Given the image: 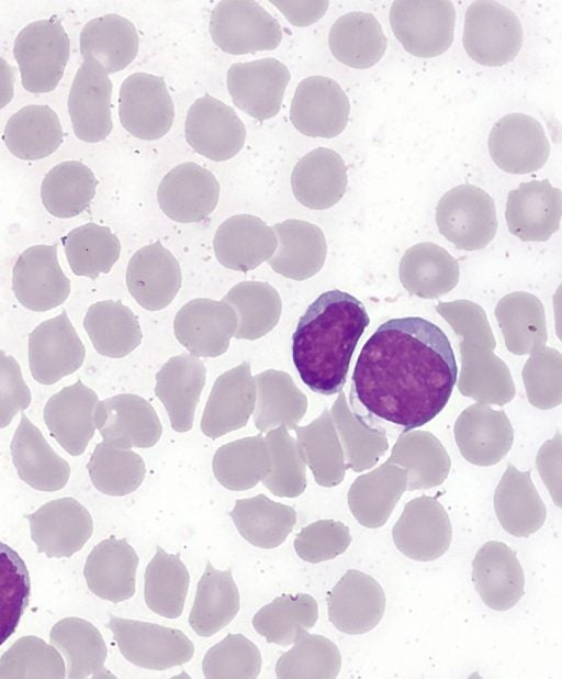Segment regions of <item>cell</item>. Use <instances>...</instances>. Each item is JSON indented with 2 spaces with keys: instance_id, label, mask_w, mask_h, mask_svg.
I'll return each instance as SVG.
<instances>
[{
  "instance_id": "4dcf8cb0",
  "label": "cell",
  "mask_w": 562,
  "mask_h": 679,
  "mask_svg": "<svg viewBox=\"0 0 562 679\" xmlns=\"http://www.w3.org/2000/svg\"><path fill=\"white\" fill-rule=\"evenodd\" d=\"M348 183L347 167L334 149L318 147L304 155L291 174L295 199L306 208L324 210L344 197Z\"/></svg>"
},
{
  "instance_id": "52a82bcc",
  "label": "cell",
  "mask_w": 562,
  "mask_h": 679,
  "mask_svg": "<svg viewBox=\"0 0 562 679\" xmlns=\"http://www.w3.org/2000/svg\"><path fill=\"white\" fill-rule=\"evenodd\" d=\"M108 627L121 654L137 667L166 670L188 663L194 645L180 630L111 616Z\"/></svg>"
},
{
  "instance_id": "277c9868",
  "label": "cell",
  "mask_w": 562,
  "mask_h": 679,
  "mask_svg": "<svg viewBox=\"0 0 562 679\" xmlns=\"http://www.w3.org/2000/svg\"><path fill=\"white\" fill-rule=\"evenodd\" d=\"M524 32L518 16L497 1L477 0L467 9L462 43L467 54L484 66H502L519 53Z\"/></svg>"
},
{
  "instance_id": "9f6ffc18",
  "label": "cell",
  "mask_w": 562,
  "mask_h": 679,
  "mask_svg": "<svg viewBox=\"0 0 562 679\" xmlns=\"http://www.w3.org/2000/svg\"><path fill=\"white\" fill-rule=\"evenodd\" d=\"M31 594L25 561L0 542V646L15 632Z\"/></svg>"
},
{
  "instance_id": "4316f807",
  "label": "cell",
  "mask_w": 562,
  "mask_h": 679,
  "mask_svg": "<svg viewBox=\"0 0 562 679\" xmlns=\"http://www.w3.org/2000/svg\"><path fill=\"white\" fill-rule=\"evenodd\" d=\"M472 581L491 609L506 611L522 597L525 576L516 553L503 542H486L472 561Z\"/></svg>"
},
{
  "instance_id": "db71d44e",
  "label": "cell",
  "mask_w": 562,
  "mask_h": 679,
  "mask_svg": "<svg viewBox=\"0 0 562 679\" xmlns=\"http://www.w3.org/2000/svg\"><path fill=\"white\" fill-rule=\"evenodd\" d=\"M87 469L92 485L100 492L113 497L135 491L146 474L144 459L138 454L104 441L94 447Z\"/></svg>"
},
{
  "instance_id": "1f68e13d",
  "label": "cell",
  "mask_w": 562,
  "mask_h": 679,
  "mask_svg": "<svg viewBox=\"0 0 562 679\" xmlns=\"http://www.w3.org/2000/svg\"><path fill=\"white\" fill-rule=\"evenodd\" d=\"M204 383V364L189 354L171 357L157 372L155 393L165 405L176 432L192 428Z\"/></svg>"
},
{
  "instance_id": "74e56055",
  "label": "cell",
  "mask_w": 562,
  "mask_h": 679,
  "mask_svg": "<svg viewBox=\"0 0 562 679\" xmlns=\"http://www.w3.org/2000/svg\"><path fill=\"white\" fill-rule=\"evenodd\" d=\"M239 608V592L231 569L218 570L209 560L189 615L191 628L199 636H212L233 621Z\"/></svg>"
},
{
  "instance_id": "be15d7a7",
  "label": "cell",
  "mask_w": 562,
  "mask_h": 679,
  "mask_svg": "<svg viewBox=\"0 0 562 679\" xmlns=\"http://www.w3.org/2000/svg\"><path fill=\"white\" fill-rule=\"evenodd\" d=\"M14 81L12 66L0 56V109L4 108L12 100Z\"/></svg>"
},
{
  "instance_id": "ee69618b",
  "label": "cell",
  "mask_w": 562,
  "mask_h": 679,
  "mask_svg": "<svg viewBox=\"0 0 562 679\" xmlns=\"http://www.w3.org/2000/svg\"><path fill=\"white\" fill-rule=\"evenodd\" d=\"M97 186L98 180L88 166L78 160L63 162L44 177L42 203L56 218H74L89 207Z\"/></svg>"
},
{
  "instance_id": "91938a15",
  "label": "cell",
  "mask_w": 562,
  "mask_h": 679,
  "mask_svg": "<svg viewBox=\"0 0 562 679\" xmlns=\"http://www.w3.org/2000/svg\"><path fill=\"white\" fill-rule=\"evenodd\" d=\"M351 543L349 527L330 519L315 521L295 536L293 546L304 561L317 564L344 554Z\"/></svg>"
},
{
  "instance_id": "7a4b0ae2",
  "label": "cell",
  "mask_w": 562,
  "mask_h": 679,
  "mask_svg": "<svg viewBox=\"0 0 562 679\" xmlns=\"http://www.w3.org/2000/svg\"><path fill=\"white\" fill-rule=\"evenodd\" d=\"M369 323L363 302L339 289L322 293L308 305L292 336V358L312 391L323 396L341 391Z\"/></svg>"
},
{
  "instance_id": "f6af8a7d",
  "label": "cell",
  "mask_w": 562,
  "mask_h": 679,
  "mask_svg": "<svg viewBox=\"0 0 562 679\" xmlns=\"http://www.w3.org/2000/svg\"><path fill=\"white\" fill-rule=\"evenodd\" d=\"M270 466L269 449L261 435L244 437L221 446L212 461L217 481L233 491L254 488L268 475Z\"/></svg>"
},
{
  "instance_id": "c3c4849f",
  "label": "cell",
  "mask_w": 562,
  "mask_h": 679,
  "mask_svg": "<svg viewBox=\"0 0 562 679\" xmlns=\"http://www.w3.org/2000/svg\"><path fill=\"white\" fill-rule=\"evenodd\" d=\"M317 619L318 605L312 595L281 594L254 615L252 626L268 643L288 646L312 628Z\"/></svg>"
},
{
  "instance_id": "11a10c76",
  "label": "cell",
  "mask_w": 562,
  "mask_h": 679,
  "mask_svg": "<svg viewBox=\"0 0 562 679\" xmlns=\"http://www.w3.org/2000/svg\"><path fill=\"white\" fill-rule=\"evenodd\" d=\"M265 439L271 466L261 482L277 497L301 496L306 488V471L296 442L283 425L268 431Z\"/></svg>"
},
{
  "instance_id": "5bb4252c",
  "label": "cell",
  "mask_w": 562,
  "mask_h": 679,
  "mask_svg": "<svg viewBox=\"0 0 562 679\" xmlns=\"http://www.w3.org/2000/svg\"><path fill=\"white\" fill-rule=\"evenodd\" d=\"M24 517L30 523L31 538L37 550L48 558L72 556L93 532L89 511L70 497L52 500Z\"/></svg>"
},
{
  "instance_id": "7dc6e473",
  "label": "cell",
  "mask_w": 562,
  "mask_h": 679,
  "mask_svg": "<svg viewBox=\"0 0 562 679\" xmlns=\"http://www.w3.org/2000/svg\"><path fill=\"white\" fill-rule=\"evenodd\" d=\"M235 312V337L257 340L268 334L279 322L282 302L278 291L268 282L243 281L223 298Z\"/></svg>"
},
{
  "instance_id": "b9f144b4",
  "label": "cell",
  "mask_w": 562,
  "mask_h": 679,
  "mask_svg": "<svg viewBox=\"0 0 562 679\" xmlns=\"http://www.w3.org/2000/svg\"><path fill=\"white\" fill-rule=\"evenodd\" d=\"M229 516L248 543L266 549L280 546L296 522L292 507L276 502L263 493L236 500Z\"/></svg>"
},
{
  "instance_id": "681fc988",
  "label": "cell",
  "mask_w": 562,
  "mask_h": 679,
  "mask_svg": "<svg viewBox=\"0 0 562 679\" xmlns=\"http://www.w3.org/2000/svg\"><path fill=\"white\" fill-rule=\"evenodd\" d=\"M71 271L91 279L108 274L120 257L121 243L108 227L87 223L61 238Z\"/></svg>"
},
{
  "instance_id": "d590c367",
  "label": "cell",
  "mask_w": 562,
  "mask_h": 679,
  "mask_svg": "<svg viewBox=\"0 0 562 679\" xmlns=\"http://www.w3.org/2000/svg\"><path fill=\"white\" fill-rule=\"evenodd\" d=\"M49 643L66 658L68 678H115L104 666V639L90 622L77 616L58 621L49 632Z\"/></svg>"
},
{
  "instance_id": "7bdbcfd3",
  "label": "cell",
  "mask_w": 562,
  "mask_h": 679,
  "mask_svg": "<svg viewBox=\"0 0 562 679\" xmlns=\"http://www.w3.org/2000/svg\"><path fill=\"white\" fill-rule=\"evenodd\" d=\"M83 327L102 356L122 358L142 342L137 318L120 300H103L91 304L83 318Z\"/></svg>"
},
{
  "instance_id": "4fadbf2b",
  "label": "cell",
  "mask_w": 562,
  "mask_h": 679,
  "mask_svg": "<svg viewBox=\"0 0 562 679\" xmlns=\"http://www.w3.org/2000/svg\"><path fill=\"white\" fill-rule=\"evenodd\" d=\"M487 146L496 166L514 175L540 169L550 155L543 126L525 113H509L497 120L490 132Z\"/></svg>"
},
{
  "instance_id": "f546056e",
  "label": "cell",
  "mask_w": 562,
  "mask_h": 679,
  "mask_svg": "<svg viewBox=\"0 0 562 679\" xmlns=\"http://www.w3.org/2000/svg\"><path fill=\"white\" fill-rule=\"evenodd\" d=\"M138 556L125 538L110 536L87 557L83 576L97 597L117 603L135 593Z\"/></svg>"
},
{
  "instance_id": "ac0fdd59",
  "label": "cell",
  "mask_w": 562,
  "mask_h": 679,
  "mask_svg": "<svg viewBox=\"0 0 562 679\" xmlns=\"http://www.w3.org/2000/svg\"><path fill=\"white\" fill-rule=\"evenodd\" d=\"M291 75L276 58L235 63L227 71V89L234 104L263 121L277 115Z\"/></svg>"
},
{
  "instance_id": "8d00e7d4",
  "label": "cell",
  "mask_w": 562,
  "mask_h": 679,
  "mask_svg": "<svg viewBox=\"0 0 562 679\" xmlns=\"http://www.w3.org/2000/svg\"><path fill=\"white\" fill-rule=\"evenodd\" d=\"M328 45L338 62L352 68L366 69L383 57L387 40L373 14L352 11L334 22L328 34Z\"/></svg>"
},
{
  "instance_id": "e0dca14e",
  "label": "cell",
  "mask_w": 562,
  "mask_h": 679,
  "mask_svg": "<svg viewBox=\"0 0 562 679\" xmlns=\"http://www.w3.org/2000/svg\"><path fill=\"white\" fill-rule=\"evenodd\" d=\"M112 89V81L104 68L93 58L83 57L68 96V111L79 140L98 143L111 133Z\"/></svg>"
},
{
  "instance_id": "7c38bea8",
  "label": "cell",
  "mask_w": 562,
  "mask_h": 679,
  "mask_svg": "<svg viewBox=\"0 0 562 679\" xmlns=\"http://www.w3.org/2000/svg\"><path fill=\"white\" fill-rule=\"evenodd\" d=\"M12 290L26 309L44 312L63 304L70 280L57 258V244L34 245L21 253L12 268Z\"/></svg>"
},
{
  "instance_id": "83f0119b",
  "label": "cell",
  "mask_w": 562,
  "mask_h": 679,
  "mask_svg": "<svg viewBox=\"0 0 562 679\" xmlns=\"http://www.w3.org/2000/svg\"><path fill=\"white\" fill-rule=\"evenodd\" d=\"M277 245L272 227L250 214H236L226 219L213 240L214 253L221 265L243 272L268 261Z\"/></svg>"
},
{
  "instance_id": "ffe728a7",
  "label": "cell",
  "mask_w": 562,
  "mask_h": 679,
  "mask_svg": "<svg viewBox=\"0 0 562 679\" xmlns=\"http://www.w3.org/2000/svg\"><path fill=\"white\" fill-rule=\"evenodd\" d=\"M236 327V314L227 303L205 298L186 303L173 322L177 340L195 357L224 354Z\"/></svg>"
},
{
  "instance_id": "9a60e30c",
  "label": "cell",
  "mask_w": 562,
  "mask_h": 679,
  "mask_svg": "<svg viewBox=\"0 0 562 679\" xmlns=\"http://www.w3.org/2000/svg\"><path fill=\"white\" fill-rule=\"evenodd\" d=\"M86 348L66 311L43 321L29 335V366L42 385H53L78 370Z\"/></svg>"
},
{
  "instance_id": "bcb514c9",
  "label": "cell",
  "mask_w": 562,
  "mask_h": 679,
  "mask_svg": "<svg viewBox=\"0 0 562 679\" xmlns=\"http://www.w3.org/2000/svg\"><path fill=\"white\" fill-rule=\"evenodd\" d=\"M190 575L180 554H168L157 545L144 576V599L149 610L167 617H179L184 608Z\"/></svg>"
},
{
  "instance_id": "6f0895ef",
  "label": "cell",
  "mask_w": 562,
  "mask_h": 679,
  "mask_svg": "<svg viewBox=\"0 0 562 679\" xmlns=\"http://www.w3.org/2000/svg\"><path fill=\"white\" fill-rule=\"evenodd\" d=\"M65 677V663L57 648L36 636L19 638L0 658V678Z\"/></svg>"
},
{
  "instance_id": "816d5d0a",
  "label": "cell",
  "mask_w": 562,
  "mask_h": 679,
  "mask_svg": "<svg viewBox=\"0 0 562 679\" xmlns=\"http://www.w3.org/2000/svg\"><path fill=\"white\" fill-rule=\"evenodd\" d=\"M288 652L276 664L279 679H334L341 668L337 645L329 638L301 633Z\"/></svg>"
},
{
  "instance_id": "94428289",
  "label": "cell",
  "mask_w": 562,
  "mask_h": 679,
  "mask_svg": "<svg viewBox=\"0 0 562 679\" xmlns=\"http://www.w3.org/2000/svg\"><path fill=\"white\" fill-rule=\"evenodd\" d=\"M32 397L15 358L0 349V428L8 426L18 412L29 408Z\"/></svg>"
},
{
  "instance_id": "cb8c5ba5",
  "label": "cell",
  "mask_w": 562,
  "mask_h": 679,
  "mask_svg": "<svg viewBox=\"0 0 562 679\" xmlns=\"http://www.w3.org/2000/svg\"><path fill=\"white\" fill-rule=\"evenodd\" d=\"M256 403V385L250 365L245 361L215 380L205 404L201 430L215 439L244 427Z\"/></svg>"
},
{
  "instance_id": "e575fe53",
  "label": "cell",
  "mask_w": 562,
  "mask_h": 679,
  "mask_svg": "<svg viewBox=\"0 0 562 679\" xmlns=\"http://www.w3.org/2000/svg\"><path fill=\"white\" fill-rule=\"evenodd\" d=\"M494 509L502 527L517 537L537 532L547 516L530 471H519L508 465L494 492Z\"/></svg>"
},
{
  "instance_id": "9c48e42d",
  "label": "cell",
  "mask_w": 562,
  "mask_h": 679,
  "mask_svg": "<svg viewBox=\"0 0 562 679\" xmlns=\"http://www.w3.org/2000/svg\"><path fill=\"white\" fill-rule=\"evenodd\" d=\"M119 116L122 126L137 138L153 141L166 135L175 108L165 79L142 71L126 77L119 93Z\"/></svg>"
},
{
  "instance_id": "60d3db41",
  "label": "cell",
  "mask_w": 562,
  "mask_h": 679,
  "mask_svg": "<svg viewBox=\"0 0 562 679\" xmlns=\"http://www.w3.org/2000/svg\"><path fill=\"white\" fill-rule=\"evenodd\" d=\"M256 385V407L254 423L266 433L283 425L294 430L305 414V394L295 386L292 377L281 370L268 369L254 377Z\"/></svg>"
},
{
  "instance_id": "d6a6232c",
  "label": "cell",
  "mask_w": 562,
  "mask_h": 679,
  "mask_svg": "<svg viewBox=\"0 0 562 679\" xmlns=\"http://www.w3.org/2000/svg\"><path fill=\"white\" fill-rule=\"evenodd\" d=\"M407 488V474L391 461L356 478L348 491L355 519L369 528L383 526Z\"/></svg>"
},
{
  "instance_id": "f5cc1de1",
  "label": "cell",
  "mask_w": 562,
  "mask_h": 679,
  "mask_svg": "<svg viewBox=\"0 0 562 679\" xmlns=\"http://www.w3.org/2000/svg\"><path fill=\"white\" fill-rule=\"evenodd\" d=\"M417 434L398 438L389 461L401 465L407 474V491L440 486L450 470V458L434 437Z\"/></svg>"
},
{
  "instance_id": "ba28073f",
  "label": "cell",
  "mask_w": 562,
  "mask_h": 679,
  "mask_svg": "<svg viewBox=\"0 0 562 679\" xmlns=\"http://www.w3.org/2000/svg\"><path fill=\"white\" fill-rule=\"evenodd\" d=\"M436 221L440 232L461 248H480L495 235L496 209L492 197L474 185H459L438 201Z\"/></svg>"
},
{
  "instance_id": "5b68a950",
  "label": "cell",
  "mask_w": 562,
  "mask_h": 679,
  "mask_svg": "<svg viewBox=\"0 0 562 679\" xmlns=\"http://www.w3.org/2000/svg\"><path fill=\"white\" fill-rule=\"evenodd\" d=\"M456 10L448 0H396L391 29L409 54L429 58L446 53L454 35Z\"/></svg>"
},
{
  "instance_id": "7402d4cb",
  "label": "cell",
  "mask_w": 562,
  "mask_h": 679,
  "mask_svg": "<svg viewBox=\"0 0 562 679\" xmlns=\"http://www.w3.org/2000/svg\"><path fill=\"white\" fill-rule=\"evenodd\" d=\"M385 602L384 591L374 578L349 569L328 592V619L342 633L364 634L380 623Z\"/></svg>"
},
{
  "instance_id": "6125c7cd",
  "label": "cell",
  "mask_w": 562,
  "mask_h": 679,
  "mask_svg": "<svg viewBox=\"0 0 562 679\" xmlns=\"http://www.w3.org/2000/svg\"><path fill=\"white\" fill-rule=\"evenodd\" d=\"M283 15L296 26H307L319 20L329 2L322 1H271Z\"/></svg>"
},
{
  "instance_id": "2e32d148",
  "label": "cell",
  "mask_w": 562,
  "mask_h": 679,
  "mask_svg": "<svg viewBox=\"0 0 562 679\" xmlns=\"http://www.w3.org/2000/svg\"><path fill=\"white\" fill-rule=\"evenodd\" d=\"M397 549L411 559L430 561L442 556L452 538V526L442 504L422 496L408 501L392 528Z\"/></svg>"
},
{
  "instance_id": "603a6c76",
  "label": "cell",
  "mask_w": 562,
  "mask_h": 679,
  "mask_svg": "<svg viewBox=\"0 0 562 679\" xmlns=\"http://www.w3.org/2000/svg\"><path fill=\"white\" fill-rule=\"evenodd\" d=\"M98 394L77 380L53 394L43 411L44 422L57 443L70 455H81L95 432Z\"/></svg>"
},
{
  "instance_id": "680465c9",
  "label": "cell",
  "mask_w": 562,
  "mask_h": 679,
  "mask_svg": "<svg viewBox=\"0 0 562 679\" xmlns=\"http://www.w3.org/2000/svg\"><path fill=\"white\" fill-rule=\"evenodd\" d=\"M258 647L243 634H227L213 645L202 660L207 679H255L261 671Z\"/></svg>"
},
{
  "instance_id": "484cf974",
  "label": "cell",
  "mask_w": 562,
  "mask_h": 679,
  "mask_svg": "<svg viewBox=\"0 0 562 679\" xmlns=\"http://www.w3.org/2000/svg\"><path fill=\"white\" fill-rule=\"evenodd\" d=\"M181 281L178 260L159 241L139 248L128 261L127 289L146 310L165 309L177 296Z\"/></svg>"
},
{
  "instance_id": "f35d334b",
  "label": "cell",
  "mask_w": 562,
  "mask_h": 679,
  "mask_svg": "<svg viewBox=\"0 0 562 679\" xmlns=\"http://www.w3.org/2000/svg\"><path fill=\"white\" fill-rule=\"evenodd\" d=\"M79 41L82 57L93 58L108 74L126 68L136 57L139 44L134 24L114 13L86 23Z\"/></svg>"
},
{
  "instance_id": "f1b7e54d",
  "label": "cell",
  "mask_w": 562,
  "mask_h": 679,
  "mask_svg": "<svg viewBox=\"0 0 562 679\" xmlns=\"http://www.w3.org/2000/svg\"><path fill=\"white\" fill-rule=\"evenodd\" d=\"M12 461L19 477L38 491H57L66 486L70 467L47 443L42 432L22 413L11 441Z\"/></svg>"
},
{
  "instance_id": "8fae6325",
  "label": "cell",
  "mask_w": 562,
  "mask_h": 679,
  "mask_svg": "<svg viewBox=\"0 0 562 679\" xmlns=\"http://www.w3.org/2000/svg\"><path fill=\"white\" fill-rule=\"evenodd\" d=\"M350 102L340 85L325 76H311L297 85L290 105V120L302 134L331 138L347 126Z\"/></svg>"
},
{
  "instance_id": "30bf717a",
  "label": "cell",
  "mask_w": 562,
  "mask_h": 679,
  "mask_svg": "<svg viewBox=\"0 0 562 679\" xmlns=\"http://www.w3.org/2000/svg\"><path fill=\"white\" fill-rule=\"evenodd\" d=\"M184 135L196 153L211 160L223 162L233 158L243 148L246 127L232 107L206 93L189 108Z\"/></svg>"
},
{
  "instance_id": "6da1fadb",
  "label": "cell",
  "mask_w": 562,
  "mask_h": 679,
  "mask_svg": "<svg viewBox=\"0 0 562 679\" xmlns=\"http://www.w3.org/2000/svg\"><path fill=\"white\" fill-rule=\"evenodd\" d=\"M457 379L453 348L438 325L420 316L391 319L360 350L349 403L363 427L385 435L391 424L403 434L443 410Z\"/></svg>"
},
{
  "instance_id": "44dd1931",
  "label": "cell",
  "mask_w": 562,
  "mask_h": 679,
  "mask_svg": "<svg viewBox=\"0 0 562 679\" xmlns=\"http://www.w3.org/2000/svg\"><path fill=\"white\" fill-rule=\"evenodd\" d=\"M95 427L104 442L121 448H148L162 427L151 404L139 396L123 393L99 401Z\"/></svg>"
},
{
  "instance_id": "3957f363",
  "label": "cell",
  "mask_w": 562,
  "mask_h": 679,
  "mask_svg": "<svg viewBox=\"0 0 562 679\" xmlns=\"http://www.w3.org/2000/svg\"><path fill=\"white\" fill-rule=\"evenodd\" d=\"M69 53V38L58 19L24 26L13 45L23 88L33 93L53 91L64 76Z\"/></svg>"
},
{
  "instance_id": "8992f818",
  "label": "cell",
  "mask_w": 562,
  "mask_h": 679,
  "mask_svg": "<svg viewBox=\"0 0 562 679\" xmlns=\"http://www.w3.org/2000/svg\"><path fill=\"white\" fill-rule=\"evenodd\" d=\"M210 33L223 52L233 55L272 51L282 41L277 19L252 0L220 1L211 13Z\"/></svg>"
},
{
  "instance_id": "d6986e66",
  "label": "cell",
  "mask_w": 562,
  "mask_h": 679,
  "mask_svg": "<svg viewBox=\"0 0 562 679\" xmlns=\"http://www.w3.org/2000/svg\"><path fill=\"white\" fill-rule=\"evenodd\" d=\"M218 198L220 183L215 176L193 162L172 168L157 189V201L162 212L181 223L205 219L216 208Z\"/></svg>"
},
{
  "instance_id": "ab89813d",
  "label": "cell",
  "mask_w": 562,
  "mask_h": 679,
  "mask_svg": "<svg viewBox=\"0 0 562 679\" xmlns=\"http://www.w3.org/2000/svg\"><path fill=\"white\" fill-rule=\"evenodd\" d=\"M63 127L48 105L23 107L8 120L3 131L7 148L18 158L36 160L53 154L63 143Z\"/></svg>"
},
{
  "instance_id": "d4e9b609",
  "label": "cell",
  "mask_w": 562,
  "mask_h": 679,
  "mask_svg": "<svg viewBox=\"0 0 562 679\" xmlns=\"http://www.w3.org/2000/svg\"><path fill=\"white\" fill-rule=\"evenodd\" d=\"M562 192L548 179L521 182L507 196L508 230L522 241H546L560 225Z\"/></svg>"
},
{
  "instance_id": "836d02e7",
  "label": "cell",
  "mask_w": 562,
  "mask_h": 679,
  "mask_svg": "<svg viewBox=\"0 0 562 679\" xmlns=\"http://www.w3.org/2000/svg\"><path fill=\"white\" fill-rule=\"evenodd\" d=\"M272 230L278 238L274 255L268 260L273 271L285 278L303 280L321 269L326 241L318 226L289 219L276 223Z\"/></svg>"
},
{
  "instance_id": "f907efd6",
  "label": "cell",
  "mask_w": 562,
  "mask_h": 679,
  "mask_svg": "<svg viewBox=\"0 0 562 679\" xmlns=\"http://www.w3.org/2000/svg\"><path fill=\"white\" fill-rule=\"evenodd\" d=\"M297 447L317 485L335 487L346 474V465L327 412L306 426H296Z\"/></svg>"
}]
</instances>
